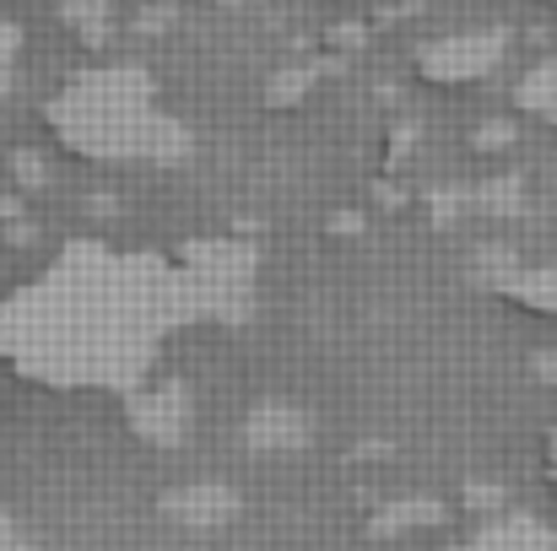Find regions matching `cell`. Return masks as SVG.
Returning <instances> with one entry per match:
<instances>
[{"label":"cell","mask_w":557,"mask_h":551,"mask_svg":"<svg viewBox=\"0 0 557 551\" xmlns=\"http://www.w3.org/2000/svg\"><path fill=\"white\" fill-rule=\"evenodd\" d=\"M174 271L189 298V314H227L244 309L249 298V249L238 243H189Z\"/></svg>","instance_id":"obj_3"},{"label":"cell","mask_w":557,"mask_h":551,"mask_svg":"<svg viewBox=\"0 0 557 551\" xmlns=\"http://www.w3.org/2000/svg\"><path fill=\"white\" fill-rule=\"evenodd\" d=\"M185 314L180 271L71 243L0 303V358L44 384H131Z\"/></svg>","instance_id":"obj_1"},{"label":"cell","mask_w":557,"mask_h":551,"mask_svg":"<svg viewBox=\"0 0 557 551\" xmlns=\"http://www.w3.org/2000/svg\"><path fill=\"white\" fill-rule=\"evenodd\" d=\"M16 49H22V33H16L11 22H0V92H5L11 76H16Z\"/></svg>","instance_id":"obj_5"},{"label":"cell","mask_w":557,"mask_h":551,"mask_svg":"<svg viewBox=\"0 0 557 551\" xmlns=\"http://www.w3.org/2000/svg\"><path fill=\"white\" fill-rule=\"evenodd\" d=\"M222 5H227V0H222Z\"/></svg>","instance_id":"obj_7"},{"label":"cell","mask_w":557,"mask_h":551,"mask_svg":"<svg viewBox=\"0 0 557 551\" xmlns=\"http://www.w3.org/2000/svg\"><path fill=\"white\" fill-rule=\"evenodd\" d=\"M44 120L71 158L92 163H174L189 152V136L158 109L152 82L136 65H92L71 76Z\"/></svg>","instance_id":"obj_2"},{"label":"cell","mask_w":557,"mask_h":551,"mask_svg":"<svg viewBox=\"0 0 557 551\" xmlns=\"http://www.w3.org/2000/svg\"><path fill=\"white\" fill-rule=\"evenodd\" d=\"M0 551H33V547L16 536V525H5V519H0Z\"/></svg>","instance_id":"obj_6"},{"label":"cell","mask_w":557,"mask_h":551,"mask_svg":"<svg viewBox=\"0 0 557 551\" xmlns=\"http://www.w3.org/2000/svg\"><path fill=\"white\" fill-rule=\"evenodd\" d=\"M498 54H504V33L498 27L493 33H449V38L422 43L417 60H411V71L428 87H466V82L487 76L498 65Z\"/></svg>","instance_id":"obj_4"}]
</instances>
